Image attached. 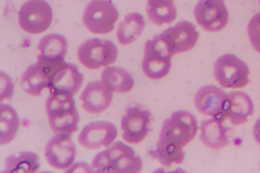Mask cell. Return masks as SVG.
Segmentation results:
<instances>
[{"label": "cell", "instance_id": "obj_20", "mask_svg": "<svg viewBox=\"0 0 260 173\" xmlns=\"http://www.w3.org/2000/svg\"><path fill=\"white\" fill-rule=\"evenodd\" d=\"M200 130V140L206 147L213 150H219L228 145V128L219 120L213 117L203 121L201 124Z\"/></svg>", "mask_w": 260, "mask_h": 173}, {"label": "cell", "instance_id": "obj_9", "mask_svg": "<svg viewBox=\"0 0 260 173\" xmlns=\"http://www.w3.org/2000/svg\"><path fill=\"white\" fill-rule=\"evenodd\" d=\"M152 118L151 113L142 106L128 107L121 121L123 140L129 144L142 142L149 133Z\"/></svg>", "mask_w": 260, "mask_h": 173}, {"label": "cell", "instance_id": "obj_14", "mask_svg": "<svg viewBox=\"0 0 260 173\" xmlns=\"http://www.w3.org/2000/svg\"><path fill=\"white\" fill-rule=\"evenodd\" d=\"M227 97L228 94L221 88L215 85H207L198 90L194 96V104L201 114L212 116L223 122Z\"/></svg>", "mask_w": 260, "mask_h": 173}, {"label": "cell", "instance_id": "obj_13", "mask_svg": "<svg viewBox=\"0 0 260 173\" xmlns=\"http://www.w3.org/2000/svg\"><path fill=\"white\" fill-rule=\"evenodd\" d=\"M117 133L116 127L109 121L91 122L83 128L78 141L84 148L95 150L108 147L116 139Z\"/></svg>", "mask_w": 260, "mask_h": 173}, {"label": "cell", "instance_id": "obj_27", "mask_svg": "<svg viewBox=\"0 0 260 173\" xmlns=\"http://www.w3.org/2000/svg\"><path fill=\"white\" fill-rule=\"evenodd\" d=\"M1 101L11 98L14 92V86L10 77L5 73L1 74Z\"/></svg>", "mask_w": 260, "mask_h": 173}, {"label": "cell", "instance_id": "obj_16", "mask_svg": "<svg viewBox=\"0 0 260 173\" xmlns=\"http://www.w3.org/2000/svg\"><path fill=\"white\" fill-rule=\"evenodd\" d=\"M37 49L40 51L37 62L51 71L64 61L68 50V42L63 36L51 33L41 39Z\"/></svg>", "mask_w": 260, "mask_h": 173}, {"label": "cell", "instance_id": "obj_24", "mask_svg": "<svg viewBox=\"0 0 260 173\" xmlns=\"http://www.w3.org/2000/svg\"><path fill=\"white\" fill-rule=\"evenodd\" d=\"M19 119L15 109L8 104L0 106V144L11 142L19 128Z\"/></svg>", "mask_w": 260, "mask_h": 173}, {"label": "cell", "instance_id": "obj_17", "mask_svg": "<svg viewBox=\"0 0 260 173\" xmlns=\"http://www.w3.org/2000/svg\"><path fill=\"white\" fill-rule=\"evenodd\" d=\"M112 98V92L100 81L89 83L80 95L82 108L92 114L105 111L111 105Z\"/></svg>", "mask_w": 260, "mask_h": 173}, {"label": "cell", "instance_id": "obj_6", "mask_svg": "<svg viewBox=\"0 0 260 173\" xmlns=\"http://www.w3.org/2000/svg\"><path fill=\"white\" fill-rule=\"evenodd\" d=\"M78 58L87 68L98 69L113 64L116 60L118 50L110 40L100 38L89 39L78 48Z\"/></svg>", "mask_w": 260, "mask_h": 173}, {"label": "cell", "instance_id": "obj_22", "mask_svg": "<svg viewBox=\"0 0 260 173\" xmlns=\"http://www.w3.org/2000/svg\"><path fill=\"white\" fill-rule=\"evenodd\" d=\"M145 25L141 14L135 12L126 14L117 27L116 34L118 42L123 45L132 43L140 36Z\"/></svg>", "mask_w": 260, "mask_h": 173}, {"label": "cell", "instance_id": "obj_19", "mask_svg": "<svg viewBox=\"0 0 260 173\" xmlns=\"http://www.w3.org/2000/svg\"><path fill=\"white\" fill-rule=\"evenodd\" d=\"M49 82V71L37 62L29 65L24 72L20 85L26 93L33 96H40L42 91L48 88Z\"/></svg>", "mask_w": 260, "mask_h": 173}, {"label": "cell", "instance_id": "obj_1", "mask_svg": "<svg viewBox=\"0 0 260 173\" xmlns=\"http://www.w3.org/2000/svg\"><path fill=\"white\" fill-rule=\"evenodd\" d=\"M198 128L192 114L185 110L175 111L163 122L156 148L150 150L149 155L164 166L181 164L185 157L183 148L193 139Z\"/></svg>", "mask_w": 260, "mask_h": 173}, {"label": "cell", "instance_id": "obj_5", "mask_svg": "<svg viewBox=\"0 0 260 173\" xmlns=\"http://www.w3.org/2000/svg\"><path fill=\"white\" fill-rule=\"evenodd\" d=\"M214 74L217 82L225 88H241L250 81L247 65L233 54H225L217 59L214 64Z\"/></svg>", "mask_w": 260, "mask_h": 173}, {"label": "cell", "instance_id": "obj_7", "mask_svg": "<svg viewBox=\"0 0 260 173\" xmlns=\"http://www.w3.org/2000/svg\"><path fill=\"white\" fill-rule=\"evenodd\" d=\"M118 18V11L112 1L92 0L84 10L83 20L90 32L104 34L114 29Z\"/></svg>", "mask_w": 260, "mask_h": 173}, {"label": "cell", "instance_id": "obj_10", "mask_svg": "<svg viewBox=\"0 0 260 173\" xmlns=\"http://www.w3.org/2000/svg\"><path fill=\"white\" fill-rule=\"evenodd\" d=\"M193 13L198 25L208 32L222 30L229 20V13L223 0H200Z\"/></svg>", "mask_w": 260, "mask_h": 173}, {"label": "cell", "instance_id": "obj_29", "mask_svg": "<svg viewBox=\"0 0 260 173\" xmlns=\"http://www.w3.org/2000/svg\"><path fill=\"white\" fill-rule=\"evenodd\" d=\"M258 1H259V3H260V0H258Z\"/></svg>", "mask_w": 260, "mask_h": 173}, {"label": "cell", "instance_id": "obj_4", "mask_svg": "<svg viewBox=\"0 0 260 173\" xmlns=\"http://www.w3.org/2000/svg\"><path fill=\"white\" fill-rule=\"evenodd\" d=\"M144 52L142 68L147 77L158 80L169 73L173 55L160 34L146 42Z\"/></svg>", "mask_w": 260, "mask_h": 173}, {"label": "cell", "instance_id": "obj_12", "mask_svg": "<svg viewBox=\"0 0 260 173\" xmlns=\"http://www.w3.org/2000/svg\"><path fill=\"white\" fill-rule=\"evenodd\" d=\"M160 34L173 56L191 50L199 36L196 26L188 21H179Z\"/></svg>", "mask_w": 260, "mask_h": 173}, {"label": "cell", "instance_id": "obj_15", "mask_svg": "<svg viewBox=\"0 0 260 173\" xmlns=\"http://www.w3.org/2000/svg\"><path fill=\"white\" fill-rule=\"evenodd\" d=\"M76 148L71 135L59 134L52 137L45 149V156L53 167L64 169L74 162Z\"/></svg>", "mask_w": 260, "mask_h": 173}, {"label": "cell", "instance_id": "obj_26", "mask_svg": "<svg viewBox=\"0 0 260 173\" xmlns=\"http://www.w3.org/2000/svg\"><path fill=\"white\" fill-rule=\"evenodd\" d=\"M173 0H148L146 7L147 13H162L175 10L176 8Z\"/></svg>", "mask_w": 260, "mask_h": 173}, {"label": "cell", "instance_id": "obj_3", "mask_svg": "<svg viewBox=\"0 0 260 173\" xmlns=\"http://www.w3.org/2000/svg\"><path fill=\"white\" fill-rule=\"evenodd\" d=\"M73 96L50 93L46 110L51 129L56 135L71 134L78 129L80 117Z\"/></svg>", "mask_w": 260, "mask_h": 173}, {"label": "cell", "instance_id": "obj_28", "mask_svg": "<svg viewBox=\"0 0 260 173\" xmlns=\"http://www.w3.org/2000/svg\"><path fill=\"white\" fill-rule=\"evenodd\" d=\"M253 134L255 141L260 145V117L256 120L254 124Z\"/></svg>", "mask_w": 260, "mask_h": 173}, {"label": "cell", "instance_id": "obj_11", "mask_svg": "<svg viewBox=\"0 0 260 173\" xmlns=\"http://www.w3.org/2000/svg\"><path fill=\"white\" fill-rule=\"evenodd\" d=\"M83 80V74L79 71L76 65L64 61L51 71L47 88L50 93L73 96L80 90Z\"/></svg>", "mask_w": 260, "mask_h": 173}, {"label": "cell", "instance_id": "obj_2", "mask_svg": "<svg viewBox=\"0 0 260 173\" xmlns=\"http://www.w3.org/2000/svg\"><path fill=\"white\" fill-rule=\"evenodd\" d=\"M142 165L141 159L132 147L117 141L94 156L91 168L94 172L137 173Z\"/></svg>", "mask_w": 260, "mask_h": 173}, {"label": "cell", "instance_id": "obj_18", "mask_svg": "<svg viewBox=\"0 0 260 173\" xmlns=\"http://www.w3.org/2000/svg\"><path fill=\"white\" fill-rule=\"evenodd\" d=\"M254 107L250 97L241 91H233L228 94L223 114L224 120L228 118L234 125L246 123L248 117L253 113Z\"/></svg>", "mask_w": 260, "mask_h": 173}, {"label": "cell", "instance_id": "obj_21", "mask_svg": "<svg viewBox=\"0 0 260 173\" xmlns=\"http://www.w3.org/2000/svg\"><path fill=\"white\" fill-rule=\"evenodd\" d=\"M101 82L112 92L124 93L134 87L135 81L125 70L117 66H107L101 74Z\"/></svg>", "mask_w": 260, "mask_h": 173}, {"label": "cell", "instance_id": "obj_8", "mask_svg": "<svg viewBox=\"0 0 260 173\" xmlns=\"http://www.w3.org/2000/svg\"><path fill=\"white\" fill-rule=\"evenodd\" d=\"M52 8L45 0H28L18 13L20 27L31 34H39L46 30L52 23Z\"/></svg>", "mask_w": 260, "mask_h": 173}, {"label": "cell", "instance_id": "obj_23", "mask_svg": "<svg viewBox=\"0 0 260 173\" xmlns=\"http://www.w3.org/2000/svg\"><path fill=\"white\" fill-rule=\"evenodd\" d=\"M40 166L39 157L36 153L30 151H21L7 158L3 172L34 173L39 170Z\"/></svg>", "mask_w": 260, "mask_h": 173}, {"label": "cell", "instance_id": "obj_25", "mask_svg": "<svg viewBox=\"0 0 260 173\" xmlns=\"http://www.w3.org/2000/svg\"><path fill=\"white\" fill-rule=\"evenodd\" d=\"M247 33L252 46L260 53V12L255 14L249 21Z\"/></svg>", "mask_w": 260, "mask_h": 173}]
</instances>
